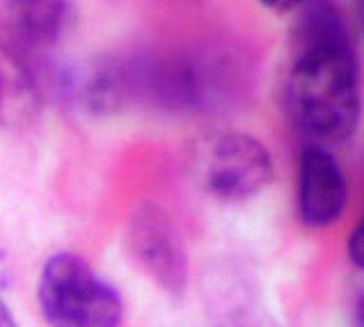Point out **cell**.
I'll return each instance as SVG.
<instances>
[{
    "instance_id": "1",
    "label": "cell",
    "mask_w": 364,
    "mask_h": 327,
    "mask_svg": "<svg viewBox=\"0 0 364 327\" xmlns=\"http://www.w3.org/2000/svg\"><path fill=\"white\" fill-rule=\"evenodd\" d=\"M282 94L284 110L300 133L321 142L350 138L362 114L360 67L350 37L296 46Z\"/></svg>"
},
{
    "instance_id": "2",
    "label": "cell",
    "mask_w": 364,
    "mask_h": 327,
    "mask_svg": "<svg viewBox=\"0 0 364 327\" xmlns=\"http://www.w3.org/2000/svg\"><path fill=\"white\" fill-rule=\"evenodd\" d=\"M39 307L50 327H119L124 313L117 291L71 252L46 261L39 279Z\"/></svg>"
},
{
    "instance_id": "3",
    "label": "cell",
    "mask_w": 364,
    "mask_h": 327,
    "mask_svg": "<svg viewBox=\"0 0 364 327\" xmlns=\"http://www.w3.org/2000/svg\"><path fill=\"white\" fill-rule=\"evenodd\" d=\"M195 178L220 202H243L273 181V158L252 135L215 133L204 138L193 158Z\"/></svg>"
},
{
    "instance_id": "4",
    "label": "cell",
    "mask_w": 364,
    "mask_h": 327,
    "mask_svg": "<svg viewBox=\"0 0 364 327\" xmlns=\"http://www.w3.org/2000/svg\"><path fill=\"white\" fill-rule=\"evenodd\" d=\"M124 242L131 261L156 286L168 293H179L186 286L183 242L165 208L151 202L140 204L129 218Z\"/></svg>"
},
{
    "instance_id": "5",
    "label": "cell",
    "mask_w": 364,
    "mask_h": 327,
    "mask_svg": "<svg viewBox=\"0 0 364 327\" xmlns=\"http://www.w3.org/2000/svg\"><path fill=\"white\" fill-rule=\"evenodd\" d=\"M74 23L71 0H0V39L21 58L53 50L69 37Z\"/></svg>"
},
{
    "instance_id": "6",
    "label": "cell",
    "mask_w": 364,
    "mask_h": 327,
    "mask_svg": "<svg viewBox=\"0 0 364 327\" xmlns=\"http://www.w3.org/2000/svg\"><path fill=\"white\" fill-rule=\"evenodd\" d=\"M348 202L346 176L337 158L318 144L305 146L298 167V213L307 227H330Z\"/></svg>"
},
{
    "instance_id": "7",
    "label": "cell",
    "mask_w": 364,
    "mask_h": 327,
    "mask_svg": "<svg viewBox=\"0 0 364 327\" xmlns=\"http://www.w3.org/2000/svg\"><path fill=\"white\" fill-rule=\"evenodd\" d=\"M41 112V92L26 58L0 39V131L30 129Z\"/></svg>"
},
{
    "instance_id": "8",
    "label": "cell",
    "mask_w": 364,
    "mask_h": 327,
    "mask_svg": "<svg viewBox=\"0 0 364 327\" xmlns=\"http://www.w3.org/2000/svg\"><path fill=\"white\" fill-rule=\"evenodd\" d=\"M346 250H348V259L355 263L358 268L364 270V218L355 225V229L350 231Z\"/></svg>"
},
{
    "instance_id": "9",
    "label": "cell",
    "mask_w": 364,
    "mask_h": 327,
    "mask_svg": "<svg viewBox=\"0 0 364 327\" xmlns=\"http://www.w3.org/2000/svg\"><path fill=\"white\" fill-rule=\"evenodd\" d=\"M266 9L270 12H277V14H287V12H294V9L303 7L307 0H259Z\"/></svg>"
},
{
    "instance_id": "10",
    "label": "cell",
    "mask_w": 364,
    "mask_h": 327,
    "mask_svg": "<svg viewBox=\"0 0 364 327\" xmlns=\"http://www.w3.org/2000/svg\"><path fill=\"white\" fill-rule=\"evenodd\" d=\"M0 327H16L12 313H9V309L5 307L3 300H0Z\"/></svg>"
},
{
    "instance_id": "11",
    "label": "cell",
    "mask_w": 364,
    "mask_h": 327,
    "mask_svg": "<svg viewBox=\"0 0 364 327\" xmlns=\"http://www.w3.org/2000/svg\"><path fill=\"white\" fill-rule=\"evenodd\" d=\"M355 321L360 327H364V293H362V298L358 302V309H355Z\"/></svg>"
}]
</instances>
